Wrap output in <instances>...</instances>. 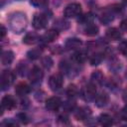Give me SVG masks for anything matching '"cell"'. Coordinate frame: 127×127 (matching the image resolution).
Masks as SVG:
<instances>
[{"instance_id":"1","label":"cell","mask_w":127,"mask_h":127,"mask_svg":"<svg viewBox=\"0 0 127 127\" xmlns=\"http://www.w3.org/2000/svg\"><path fill=\"white\" fill-rule=\"evenodd\" d=\"M9 24H10V28L12 29V31H14V33L19 34L25 30L27 26V18L25 14L17 12L11 15L9 19Z\"/></svg>"},{"instance_id":"2","label":"cell","mask_w":127,"mask_h":127,"mask_svg":"<svg viewBox=\"0 0 127 127\" xmlns=\"http://www.w3.org/2000/svg\"><path fill=\"white\" fill-rule=\"evenodd\" d=\"M15 80V73L10 69H5L1 73L0 77V86L2 90H6L11 86Z\"/></svg>"},{"instance_id":"3","label":"cell","mask_w":127,"mask_h":127,"mask_svg":"<svg viewBox=\"0 0 127 127\" xmlns=\"http://www.w3.org/2000/svg\"><path fill=\"white\" fill-rule=\"evenodd\" d=\"M64 15L66 18H76L81 15V6L78 3L68 4L64 11Z\"/></svg>"},{"instance_id":"4","label":"cell","mask_w":127,"mask_h":127,"mask_svg":"<svg viewBox=\"0 0 127 127\" xmlns=\"http://www.w3.org/2000/svg\"><path fill=\"white\" fill-rule=\"evenodd\" d=\"M81 96L85 101L94 100L96 96V84H94L91 81L87 83L81 90Z\"/></svg>"},{"instance_id":"5","label":"cell","mask_w":127,"mask_h":127,"mask_svg":"<svg viewBox=\"0 0 127 127\" xmlns=\"http://www.w3.org/2000/svg\"><path fill=\"white\" fill-rule=\"evenodd\" d=\"M28 76H29L30 81H31L33 84H39V83H41V81H42V79H43L44 72H43V70H42L39 66L35 65V66L30 70Z\"/></svg>"},{"instance_id":"6","label":"cell","mask_w":127,"mask_h":127,"mask_svg":"<svg viewBox=\"0 0 127 127\" xmlns=\"http://www.w3.org/2000/svg\"><path fill=\"white\" fill-rule=\"evenodd\" d=\"M64 84V79H63V76L59 73H55L53 75L50 76L49 78V85H50V88L54 91H57L59 89L62 88Z\"/></svg>"},{"instance_id":"7","label":"cell","mask_w":127,"mask_h":127,"mask_svg":"<svg viewBox=\"0 0 127 127\" xmlns=\"http://www.w3.org/2000/svg\"><path fill=\"white\" fill-rule=\"evenodd\" d=\"M48 24V18L44 14H36L33 18V27L37 30L44 29Z\"/></svg>"},{"instance_id":"8","label":"cell","mask_w":127,"mask_h":127,"mask_svg":"<svg viewBox=\"0 0 127 127\" xmlns=\"http://www.w3.org/2000/svg\"><path fill=\"white\" fill-rule=\"evenodd\" d=\"M62 105V100L58 96H52L46 100V108L49 111H57Z\"/></svg>"},{"instance_id":"9","label":"cell","mask_w":127,"mask_h":127,"mask_svg":"<svg viewBox=\"0 0 127 127\" xmlns=\"http://www.w3.org/2000/svg\"><path fill=\"white\" fill-rule=\"evenodd\" d=\"M16 106V99L14 98V96L8 94V95H5L2 100H1V108L2 110L3 109H6V110H12L13 108H15Z\"/></svg>"},{"instance_id":"10","label":"cell","mask_w":127,"mask_h":127,"mask_svg":"<svg viewBox=\"0 0 127 127\" xmlns=\"http://www.w3.org/2000/svg\"><path fill=\"white\" fill-rule=\"evenodd\" d=\"M91 115V109L87 106H82L79 107L75 112H74V116L77 120H85L87 119L89 116Z\"/></svg>"},{"instance_id":"11","label":"cell","mask_w":127,"mask_h":127,"mask_svg":"<svg viewBox=\"0 0 127 127\" xmlns=\"http://www.w3.org/2000/svg\"><path fill=\"white\" fill-rule=\"evenodd\" d=\"M82 45V42L81 40L77 39V38H69L66 40L65 44H64V47L66 50H78Z\"/></svg>"},{"instance_id":"12","label":"cell","mask_w":127,"mask_h":127,"mask_svg":"<svg viewBox=\"0 0 127 127\" xmlns=\"http://www.w3.org/2000/svg\"><path fill=\"white\" fill-rule=\"evenodd\" d=\"M31 91V87L26 82H20L15 87V92L20 96H25Z\"/></svg>"},{"instance_id":"13","label":"cell","mask_w":127,"mask_h":127,"mask_svg":"<svg viewBox=\"0 0 127 127\" xmlns=\"http://www.w3.org/2000/svg\"><path fill=\"white\" fill-rule=\"evenodd\" d=\"M59 36V31L57 29H50L48 30L42 37V40L44 42H47V43H50V42H53L54 40H56Z\"/></svg>"},{"instance_id":"14","label":"cell","mask_w":127,"mask_h":127,"mask_svg":"<svg viewBox=\"0 0 127 127\" xmlns=\"http://www.w3.org/2000/svg\"><path fill=\"white\" fill-rule=\"evenodd\" d=\"M121 37H122V34L117 28H109L106 31V38L108 40L117 41V40H120Z\"/></svg>"},{"instance_id":"15","label":"cell","mask_w":127,"mask_h":127,"mask_svg":"<svg viewBox=\"0 0 127 127\" xmlns=\"http://www.w3.org/2000/svg\"><path fill=\"white\" fill-rule=\"evenodd\" d=\"M40 40L39 36L36 33H28L25 35V37L23 38V43L26 45H35L36 43H38Z\"/></svg>"},{"instance_id":"16","label":"cell","mask_w":127,"mask_h":127,"mask_svg":"<svg viewBox=\"0 0 127 127\" xmlns=\"http://www.w3.org/2000/svg\"><path fill=\"white\" fill-rule=\"evenodd\" d=\"M86 59H87V54H86V52H85V51H81V50L76 51V52L72 55V57H71V60H72L74 63H76V64H81V63H83Z\"/></svg>"},{"instance_id":"17","label":"cell","mask_w":127,"mask_h":127,"mask_svg":"<svg viewBox=\"0 0 127 127\" xmlns=\"http://www.w3.org/2000/svg\"><path fill=\"white\" fill-rule=\"evenodd\" d=\"M14 60V54L11 51H5L1 55V63L3 65H9Z\"/></svg>"},{"instance_id":"18","label":"cell","mask_w":127,"mask_h":127,"mask_svg":"<svg viewBox=\"0 0 127 127\" xmlns=\"http://www.w3.org/2000/svg\"><path fill=\"white\" fill-rule=\"evenodd\" d=\"M108 95L104 92H101L99 94H96L95 98H94V101H95V104L98 106V107H103L107 104L108 102Z\"/></svg>"},{"instance_id":"19","label":"cell","mask_w":127,"mask_h":127,"mask_svg":"<svg viewBox=\"0 0 127 127\" xmlns=\"http://www.w3.org/2000/svg\"><path fill=\"white\" fill-rule=\"evenodd\" d=\"M98 122H99L100 125L107 127V126H111L113 124V119L109 114L103 113L98 117Z\"/></svg>"},{"instance_id":"20","label":"cell","mask_w":127,"mask_h":127,"mask_svg":"<svg viewBox=\"0 0 127 127\" xmlns=\"http://www.w3.org/2000/svg\"><path fill=\"white\" fill-rule=\"evenodd\" d=\"M97 33H98V27H97L96 25H94V24H92V23L86 25V27H85V29H84V34H85L86 36L92 37V36L97 35Z\"/></svg>"},{"instance_id":"21","label":"cell","mask_w":127,"mask_h":127,"mask_svg":"<svg viewBox=\"0 0 127 127\" xmlns=\"http://www.w3.org/2000/svg\"><path fill=\"white\" fill-rule=\"evenodd\" d=\"M94 19V16L92 13H86L84 15H80L78 17V22L81 23V24H85V25H88L90 23H92Z\"/></svg>"},{"instance_id":"22","label":"cell","mask_w":127,"mask_h":127,"mask_svg":"<svg viewBox=\"0 0 127 127\" xmlns=\"http://www.w3.org/2000/svg\"><path fill=\"white\" fill-rule=\"evenodd\" d=\"M102 60H103V54H101V53H96V54H93V55L90 57L89 63H90V64H92V65H97V64H99L102 62Z\"/></svg>"},{"instance_id":"23","label":"cell","mask_w":127,"mask_h":127,"mask_svg":"<svg viewBox=\"0 0 127 127\" xmlns=\"http://www.w3.org/2000/svg\"><path fill=\"white\" fill-rule=\"evenodd\" d=\"M103 81V74L101 71L96 70L94 72H92L91 74V82H93L94 84H100Z\"/></svg>"},{"instance_id":"24","label":"cell","mask_w":127,"mask_h":127,"mask_svg":"<svg viewBox=\"0 0 127 127\" xmlns=\"http://www.w3.org/2000/svg\"><path fill=\"white\" fill-rule=\"evenodd\" d=\"M78 92V89L75 84H69L66 88V94L68 97H74Z\"/></svg>"},{"instance_id":"25","label":"cell","mask_w":127,"mask_h":127,"mask_svg":"<svg viewBox=\"0 0 127 127\" xmlns=\"http://www.w3.org/2000/svg\"><path fill=\"white\" fill-rule=\"evenodd\" d=\"M41 54H42V51L40 49H33V50L28 52L27 56L30 60H36L41 56Z\"/></svg>"},{"instance_id":"26","label":"cell","mask_w":127,"mask_h":127,"mask_svg":"<svg viewBox=\"0 0 127 127\" xmlns=\"http://www.w3.org/2000/svg\"><path fill=\"white\" fill-rule=\"evenodd\" d=\"M55 26H56V29L59 31V30H65L68 28V23L64 20H58L57 22H55Z\"/></svg>"},{"instance_id":"27","label":"cell","mask_w":127,"mask_h":127,"mask_svg":"<svg viewBox=\"0 0 127 127\" xmlns=\"http://www.w3.org/2000/svg\"><path fill=\"white\" fill-rule=\"evenodd\" d=\"M113 20V14H112V12L110 11V12H108V13H105V14H103L102 15V17H101V21L104 23V24H108L109 22H111Z\"/></svg>"},{"instance_id":"28","label":"cell","mask_w":127,"mask_h":127,"mask_svg":"<svg viewBox=\"0 0 127 127\" xmlns=\"http://www.w3.org/2000/svg\"><path fill=\"white\" fill-rule=\"evenodd\" d=\"M30 2L35 7H44V6L48 5L49 0H31Z\"/></svg>"},{"instance_id":"29","label":"cell","mask_w":127,"mask_h":127,"mask_svg":"<svg viewBox=\"0 0 127 127\" xmlns=\"http://www.w3.org/2000/svg\"><path fill=\"white\" fill-rule=\"evenodd\" d=\"M118 50L122 55L127 56V41H122L118 46Z\"/></svg>"},{"instance_id":"30","label":"cell","mask_w":127,"mask_h":127,"mask_svg":"<svg viewBox=\"0 0 127 127\" xmlns=\"http://www.w3.org/2000/svg\"><path fill=\"white\" fill-rule=\"evenodd\" d=\"M2 125H4V126H18V123L14 119H6L5 121H3Z\"/></svg>"},{"instance_id":"31","label":"cell","mask_w":127,"mask_h":127,"mask_svg":"<svg viewBox=\"0 0 127 127\" xmlns=\"http://www.w3.org/2000/svg\"><path fill=\"white\" fill-rule=\"evenodd\" d=\"M74 106H75L74 102H71V101H67V102H65V103L64 104V109H65V110H67V111L73 110V109H74Z\"/></svg>"},{"instance_id":"32","label":"cell","mask_w":127,"mask_h":127,"mask_svg":"<svg viewBox=\"0 0 127 127\" xmlns=\"http://www.w3.org/2000/svg\"><path fill=\"white\" fill-rule=\"evenodd\" d=\"M120 118L124 121H127V106L123 107L120 111Z\"/></svg>"},{"instance_id":"33","label":"cell","mask_w":127,"mask_h":127,"mask_svg":"<svg viewBox=\"0 0 127 127\" xmlns=\"http://www.w3.org/2000/svg\"><path fill=\"white\" fill-rule=\"evenodd\" d=\"M52 64H53V62H52V60H51L50 58H45V59L43 60V64H44L46 67H51V66H52Z\"/></svg>"},{"instance_id":"34","label":"cell","mask_w":127,"mask_h":127,"mask_svg":"<svg viewBox=\"0 0 127 127\" xmlns=\"http://www.w3.org/2000/svg\"><path fill=\"white\" fill-rule=\"evenodd\" d=\"M18 118H19V120H20L21 122H23V123H27V122H28V120H26V119H28V118H27L26 114H24V113L19 114V115H18Z\"/></svg>"},{"instance_id":"35","label":"cell","mask_w":127,"mask_h":127,"mask_svg":"<svg viewBox=\"0 0 127 127\" xmlns=\"http://www.w3.org/2000/svg\"><path fill=\"white\" fill-rule=\"evenodd\" d=\"M120 28H121L123 31L127 32V19H125V20H123V21L121 22V24H120Z\"/></svg>"},{"instance_id":"36","label":"cell","mask_w":127,"mask_h":127,"mask_svg":"<svg viewBox=\"0 0 127 127\" xmlns=\"http://www.w3.org/2000/svg\"><path fill=\"white\" fill-rule=\"evenodd\" d=\"M59 119H60V121L63 122V123H68V117H67L66 115H61V116L59 117Z\"/></svg>"},{"instance_id":"37","label":"cell","mask_w":127,"mask_h":127,"mask_svg":"<svg viewBox=\"0 0 127 127\" xmlns=\"http://www.w3.org/2000/svg\"><path fill=\"white\" fill-rule=\"evenodd\" d=\"M122 98L124 100L125 103H127V87L123 90V93H122Z\"/></svg>"},{"instance_id":"38","label":"cell","mask_w":127,"mask_h":127,"mask_svg":"<svg viewBox=\"0 0 127 127\" xmlns=\"http://www.w3.org/2000/svg\"><path fill=\"white\" fill-rule=\"evenodd\" d=\"M5 35H6V29H5V27L2 25V26H1V39H4Z\"/></svg>"},{"instance_id":"39","label":"cell","mask_w":127,"mask_h":127,"mask_svg":"<svg viewBox=\"0 0 127 127\" xmlns=\"http://www.w3.org/2000/svg\"><path fill=\"white\" fill-rule=\"evenodd\" d=\"M122 1H123V3H124V4H126V5H127V0H122Z\"/></svg>"}]
</instances>
